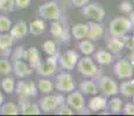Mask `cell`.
I'll return each instance as SVG.
<instances>
[{
  "label": "cell",
  "mask_w": 134,
  "mask_h": 116,
  "mask_svg": "<svg viewBox=\"0 0 134 116\" xmlns=\"http://www.w3.org/2000/svg\"><path fill=\"white\" fill-rule=\"evenodd\" d=\"M130 60L132 62V63H134V51L130 55Z\"/></svg>",
  "instance_id": "obj_45"
},
{
  "label": "cell",
  "mask_w": 134,
  "mask_h": 116,
  "mask_svg": "<svg viewBox=\"0 0 134 116\" xmlns=\"http://www.w3.org/2000/svg\"><path fill=\"white\" fill-rule=\"evenodd\" d=\"M25 60L29 64V66L33 70L36 69V66L40 64L41 62V56H40V51L36 48L32 46V48L27 49L25 53Z\"/></svg>",
  "instance_id": "obj_18"
},
{
  "label": "cell",
  "mask_w": 134,
  "mask_h": 116,
  "mask_svg": "<svg viewBox=\"0 0 134 116\" xmlns=\"http://www.w3.org/2000/svg\"><path fill=\"white\" fill-rule=\"evenodd\" d=\"M130 1H132V2H133V4H134V0H130Z\"/></svg>",
  "instance_id": "obj_46"
},
{
  "label": "cell",
  "mask_w": 134,
  "mask_h": 116,
  "mask_svg": "<svg viewBox=\"0 0 134 116\" xmlns=\"http://www.w3.org/2000/svg\"><path fill=\"white\" fill-rule=\"evenodd\" d=\"M42 48H43V51L47 53L48 56H51V55H55L57 53V46H56V43L51 40H47L44 43L42 44Z\"/></svg>",
  "instance_id": "obj_32"
},
{
  "label": "cell",
  "mask_w": 134,
  "mask_h": 116,
  "mask_svg": "<svg viewBox=\"0 0 134 116\" xmlns=\"http://www.w3.org/2000/svg\"><path fill=\"white\" fill-rule=\"evenodd\" d=\"M76 68L79 73H82L84 77H87L90 79H98L100 76V71L90 57H83L78 59Z\"/></svg>",
  "instance_id": "obj_4"
},
{
  "label": "cell",
  "mask_w": 134,
  "mask_h": 116,
  "mask_svg": "<svg viewBox=\"0 0 134 116\" xmlns=\"http://www.w3.org/2000/svg\"><path fill=\"white\" fill-rule=\"evenodd\" d=\"M65 103L78 114H90L91 113L89 108L85 107V99L81 91L74 89L72 92H70V94L65 97Z\"/></svg>",
  "instance_id": "obj_2"
},
{
  "label": "cell",
  "mask_w": 134,
  "mask_h": 116,
  "mask_svg": "<svg viewBox=\"0 0 134 116\" xmlns=\"http://www.w3.org/2000/svg\"><path fill=\"white\" fill-rule=\"evenodd\" d=\"M106 46L112 55L121 52V50L125 48V46H124L122 38L121 37H113V36H111L110 38L106 40Z\"/></svg>",
  "instance_id": "obj_20"
},
{
  "label": "cell",
  "mask_w": 134,
  "mask_h": 116,
  "mask_svg": "<svg viewBox=\"0 0 134 116\" xmlns=\"http://www.w3.org/2000/svg\"><path fill=\"white\" fill-rule=\"evenodd\" d=\"M54 113H55V114H57V115H74L75 114L74 109L69 107L65 102H63L62 105L58 106V107L54 110Z\"/></svg>",
  "instance_id": "obj_35"
},
{
  "label": "cell",
  "mask_w": 134,
  "mask_h": 116,
  "mask_svg": "<svg viewBox=\"0 0 134 116\" xmlns=\"http://www.w3.org/2000/svg\"><path fill=\"white\" fill-rule=\"evenodd\" d=\"M38 15L42 19L48 20V21H54V20H60L61 19V9L60 6L56 1H49L46 4L41 5L38 7Z\"/></svg>",
  "instance_id": "obj_5"
},
{
  "label": "cell",
  "mask_w": 134,
  "mask_h": 116,
  "mask_svg": "<svg viewBox=\"0 0 134 116\" xmlns=\"http://www.w3.org/2000/svg\"><path fill=\"white\" fill-rule=\"evenodd\" d=\"M121 112L126 115H134V103L130 102V103H126L125 106H122Z\"/></svg>",
  "instance_id": "obj_41"
},
{
  "label": "cell",
  "mask_w": 134,
  "mask_h": 116,
  "mask_svg": "<svg viewBox=\"0 0 134 116\" xmlns=\"http://www.w3.org/2000/svg\"><path fill=\"white\" fill-rule=\"evenodd\" d=\"M25 53H26V49L24 46H16L11 53V58L13 60H20V59H24L25 60Z\"/></svg>",
  "instance_id": "obj_36"
},
{
  "label": "cell",
  "mask_w": 134,
  "mask_h": 116,
  "mask_svg": "<svg viewBox=\"0 0 134 116\" xmlns=\"http://www.w3.org/2000/svg\"><path fill=\"white\" fill-rule=\"evenodd\" d=\"M15 8L19 9H25L30 6V0H14Z\"/></svg>",
  "instance_id": "obj_40"
},
{
  "label": "cell",
  "mask_w": 134,
  "mask_h": 116,
  "mask_svg": "<svg viewBox=\"0 0 134 116\" xmlns=\"http://www.w3.org/2000/svg\"><path fill=\"white\" fill-rule=\"evenodd\" d=\"M79 55L75 50H66L58 56V65L65 71H72L76 68Z\"/></svg>",
  "instance_id": "obj_12"
},
{
  "label": "cell",
  "mask_w": 134,
  "mask_h": 116,
  "mask_svg": "<svg viewBox=\"0 0 134 116\" xmlns=\"http://www.w3.org/2000/svg\"><path fill=\"white\" fill-rule=\"evenodd\" d=\"M82 14L92 21L102 22L105 19V9L98 4H87L82 7Z\"/></svg>",
  "instance_id": "obj_9"
},
{
  "label": "cell",
  "mask_w": 134,
  "mask_h": 116,
  "mask_svg": "<svg viewBox=\"0 0 134 116\" xmlns=\"http://www.w3.org/2000/svg\"><path fill=\"white\" fill-rule=\"evenodd\" d=\"M122 41H124V46L126 49L131 51H134V36H130V35H125L122 36Z\"/></svg>",
  "instance_id": "obj_39"
},
{
  "label": "cell",
  "mask_w": 134,
  "mask_h": 116,
  "mask_svg": "<svg viewBox=\"0 0 134 116\" xmlns=\"http://www.w3.org/2000/svg\"><path fill=\"white\" fill-rule=\"evenodd\" d=\"M36 86H37L38 91L42 92V93H44V94L51 93V92L54 91V88H55L54 84L50 80H48V79H41V80H38Z\"/></svg>",
  "instance_id": "obj_29"
},
{
  "label": "cell",
  "mask_w": 134,
  "mask_h": 116,
  "mask_svg": "<svg viewBox=\"0 0 134 116\" xmlns=\"http://www.w3.org/2000/svg\"><path fill=\"white\" fill-rule=\"evenodd\" d=\"M79 91L85 95H96L98 93V86L93 79H87V80H83L79 84Z\"/></svg>",
  "instance_id": "obj_22"
},
{
  "label": "cell",
  "mask_w": 134,
  "mask_h": 116,
  "mask_svg": "<svg viewBox=\"0 0 134 116\" xmlns=\"http://www.w3.org/2000/svg\"><path fill=\"white\" fill-rule=\"evenodd\" d=\"M19 110L22 115H40L41 109L38 105L32 103L27 100V97H20Z\"/></svg>",
  "instance_id": "obj_16"
},
{
  "label": "cell",
  "mask_w": 134,
  "mask_h": 116,
  "mask_svg": "<svg viewBox=\"0 0 134 116\" xmlns=\"http://www.w3.org/2000/svg\"><path fill=\"white\" fill-rule=\"evenodd\" d=\"M19 113V107L13 102H6L0 106V114L1 115H18Z\"/></svg>",
  "instance_id": "obj_27"
},
{
  "label": "cell",
  "mask_w": 134,
  "mask_h": 116,
  "mask_svg": "<svg viewBox=\"0 0 134 116\" xmlns=\"http://www.w3.org/2000/svg\"><path fill=\"white\" fill-rule=\"evenodd\" d=\"M12 68L14 74L20 79H24L26 77H29L33 73V69L29 66V64L27 62H25L24 59L20 60H13Z\"/></svg>",
  "instance_id": "obj_14"
},
{
  "label": "cell",
  "mask_w": 134,
  "mask_h": 116,
  "mask_svg": "<svg viewBox=\"0 0 134 116\" xmlns=\"http://www.w3.org/2000/svg\"><path fill=\"white\" fill-rule=\"evenodd\" d=\"M71 2H72V5L75 7H83L85 6V5L89 2V0H71Z\"/></svg>",
  "instance_id": "obj_42"
},
{
  "label": "cell",
  "mask_w": 134,
  "mask_h": 116,
  "mask_svg": "<svg viewBox=\"0 0 134 116\" xmlns=\"http://www.w3.org/2000/svg\"><path fill=\"white\" fill-rule=\"evenodd\" d=\"M128 19L131 20V22L133 23V26H134V11H132L130 13V17H128Z\"/></svg>",
  "instance_id": "obj_43"
},
{
  "label": "cell",
  "mask_w": 134,
  "mask_h": 116,
  "mask_svg": "<svg viewBox=\"0 0 134 116\" xmlns=\"http://www.w3.org/2000/svg\"><path fill=\"white\" fill-rule=\"evenodd\" d=\"M78 48H79V50H81V52L83 53V55H85V56L92 55V53L94 52V50H96V46H94V44L92 43V41L84 40V38L81 41V43L78 44Z\"/></svg>",
  "instance_id": "obj_28"
},
{
  "label": "cell",
  "mask_w": 134,
  "mask_h": 116,
  "mask_svg": "<svg viewBox=\"0 0 134 116\" xmlns=\"http://www.w3.org/2000/svg\"><path fill=\"white\" fill-rule=\"evenodd\" d=\"M119 93L125 97L134 96V81H122L119 85Z\"/></svg>",
  "instance_id": "obj_26"
},
{
  "label": "cell",
  "mask_w": 134,
  "mask_h": 116,
  "mask_svg": "<svg viewBox=\"0 0 134 116\" xmlns=\"http://www.w3.org/2000/svg\"><path fill=\"white\" fill-rule=\"evenodd\" d=\"M133 28V23L128 17L118 15L110 23V35L113 37H122L132 32Z\"/></svg>",
  "instance_id": "obj_1"
},
{
  "label": "cell",
  "mask_w": 134,
  "mask_h": 116,
  "mask_svg": "<svg viewBox=\"0 0 134 116\" xmlns=\"http://www.w3.org/2000/svg\"><path fill=\"white\" fill-rule=\"evenodd\" d=\"M15 92L19 97H35L37 95V86L34 81L19 80L15 82Z\"/></svg>",
  "instance_id": "obj_10"
},
{
  "label": "cell",
  "mask_w": 134,
  "mask_h": 116,
  "mask_svg": "<svg viewBox=\"0 0 134 116\" xmlns=\"http://www.w3.org/2000/svg\"><path fill=\"white\" fill-rule=\"evenodd\" d=\"M98 80V88L105 96H114L119 93V86L112 78L100 74Z\"/></svg>",
  "instance_id": "obj_7"
},
{
  "label": "cell",
  "mask_w": 134,
  "mask_h": 116,
  "mask_svg": "<svg viewBox=\"0 0 134 116\" xmlns=\"http://www.w3.org/2000/svg\"><path fill=\"white\" fill-rule=\"evenodd\" d=\"M72 36L76 40H83L87 34V23H76L71 29Z\"/></svg>",
  "instance_id": "obj_25"
},
{
  "label": "cell",
  "mask_w": 134,
  "mask_h": 116,
  "mask_svg": "<svg viewBox=\"0 0 134 116\" xmlns=\"http://www.w3.org/2000/svg\"><path fill=\"white\" fill-rule=\"evenodd\" d=\"M113 71L117 78L119 79H128L132 78L134 74V66L132 62L128 59H120L113 66Z\"/></svg>",
  "instance_id": "obj_11"
},
{
  "label": "cell",
  "mask_w": 134,
  "mask_h": 116,
  "mask_svg": "<svg viewBox=\"0 0 134 116\" xmlns=\"http://www.w3.org/2000/svg\"><path fill=\"white\" fill-rule=\"evenodd\" d=\"M13 71L12 63L7 59L0 58V73L1 74H9Z\"/></svg>",
  "instance_id": "obj_37"
},
{
  "label": "cell",
  "mask_w": 134,
  "mask_h": 116,
  "mask_svg": "<svg viewBox=\"0 0 134 116\" xmlns=\"http://www.w3.org/2000/svg\"><path fill=\"white\" fill-rule=\"evenodd\" d=\"M12 28V21L7 15H0V33H8Z\"/></svg>",
  "instance_id": "obj_33"
},
{
  "label": "cell",
  "mask_w": 134,
  "mask_h": 116,
  "mask_svg": "<svg viewBox=\"0 0 134 116\" xmlns=\"http://www.w3.org/2000/svg\"><path fill=\"white\" fill-rule=\"evenodd\" d=\"M1 88L7 94H12L15 89V81L12 77H6L1 80Z\"/></svg>",
  "instance_id": "obj_30"
},
{
  "label": "cell",
  "mask_w": 134,
  "mask_h": 116,
  "mask_svg": "<svg viewBox=\"0 0 134 116\" xmlns=\"http://www.w3.org/2000/svg\"><path fill=\"white\" fill-rule=\"evenodd\" d=\"M14 43V40L9 33H0V51L4 55L11 53V48Z\"/></svg>",
  "instance_id": "obj_21"
},
{
  "label": "cell",
  "mask_w": 134,
  "mask_h": 116,
  "mask_svg": "<svg viewBox=\"0 0 134 116\" xmlns=\"http://www.w3.org/2000/svg\"><path fill=\"white\" fill-rule=\"evenodd\" d=\"M14 8H15L14 0H0V12L11 13L14 11Z\"/></svg>",
  "instance_id": "obj_34"
},
{
  "label": "cell",
  "mask_w": 134,
  "mask_h": 116,
  "mask_svg": "<svg viewBox=\"0 0 134 116\" xmlns=\"http://www.w3.org/2000/svg\"><path fill=\"white\" fill-rule=\"evenodd\" d=\"M8 33L14 41L21 40V38H24L28 34V25L26 23V21H22L21 20V21L15 23L14 26H12V28L9 29Z\"/></svg>",
  "instance_id": "obj_17"
},
{
  "label": "cell",
  "mask_w": 134,
  "mask_h": 116,
  "mask_svg": "<svg viewBox=\"0 0 134 116\" xmlns=\"http://www.w3.org/2000/svg\"><path fill=\"white\" fill-rule=\"evenodd\" d=\"M119 9L124 14H130V13L133 11V2L130 1V0H124L122 2H120Z\"/></svg>",
  "instance_id": "obj_38"
},
{
  "label": "cell",
  "mask_w": 134,
  "mask_h": 116,
  "mask_svg": "<svg viewBox=\"0 0 134 116\" xmlns=\"http://www.w3.org/2000/svg\"><path fill=\"white\" fill-rule=\"evenodd\" d=\"M122 106H124V102L119 97H112L109 101V107L112 114H119V113H121Z\"/></svg>",
  "instance_id": "obj_31"
},
{
  "label": "cell",
  "mask_w": 134,
  "mask_h": 116,
  "mask_svg": "<svg viewBox=\"0 0 134 116\" xmlns=\"http://www.w3.org/2000/svg\"><path fill=\"white\" fill-rule=\"evenodd\" d=\"M94 53V59L98 64L100 65H109L113 62V55L110 51H105V50H99Z\"/></svg>",
  "instance_id": "obj_24"
},
{
  "label": "cell",
  "mask_w": 134,
  "mask_h": 116,
  "mask_svg": "<svg viewBox=\"0 0 134 116\" xmlns=\"http://www.w3.org/2000/svg\"><path fill=\"white\" fill-rule=\"evenodd\" d=\"M44 30H46V22L41 19L34 20L28 26V33H30L32 35H35V36L43 34Z\"/></svg>",
  "instance_id": "obj_23"
},
{
  "label": "cell",
  "mask_w": 134,
  "mask_h": 116,
  "mask_svg": "<svg viewBox=\"0 0 134 116\" xmlns=\"http://www.w3.org/2000/svg\"><path fill=\"white\" fill-rule=\"evenodd\" d=\"M104 35V27H103L102 22H96V21H89L87 22V34L86 37L90 41H98L103 37Z\"/></svg>",
  "instance_id": "obj_15"
},
{
  "label": "cell",
  "mask_w": 134,
  "mask_h": 116,
  "mask_svg": "<svg viewBox=\"0 0 134 116\" xmlns=\"http://www.w3.org/2000/svg\"><path fill=\"white\" fill-rule=\"evenodd\" d=\"M50 34L61 42H68L69 41V30L66 28L65 23L60 20H54L50 23Z\"/></svg>",
  "instance_id": "obj_13"
},
{
  "label": "cell",
  "mask_w": 134,
  "mask_h": 116,
  "mask_svg": "<svg viewBox=\"0 0 134 116\" xmlns=\"http://www.w3.org/2000/svg\"><path fill=\"white\" fill-rule=\"evenodd\" d=\"M55 88L60 92L64 93H70L74 89H76V82H75L74 78L69 72H61L56 77V82H55Z\"/></svg>",
  "instance_id": "obj_8"
},
{
  "label": "cell",
  "mask_w": 134,
  "mask_h": 116,
  "mask_svg": "<svg viewBox=\"0 0 134 116\" xmlns=\"http://www.w3.org/2000/svg\"><path fill=\"white\" fill-rule=\"evenodd\" d=\"M4 101H5V96H4V94L1 93V91H0V106L4 103Z\"/></svg>",
  "instance_id": "obj_44"
},
{
  "label": "cell",
  "mask_w": 134,
  "mask_h": 116,
  "mask_svg": "<svg viewBox=\"0 0 134 116\" xmlns=\"http://www.w3.org/2000/svg\"><path fill=\"white\" fill-rule=\"evenodd\" d=\"M63 102H65V97L62 94H53V95H47V96L40 99L38 101V107L42 112L44 113H50L54 112L56 108Z\"/></svg>",
  "instance_id": "obj_6"
},
{
  "label": "cell",
  "mask_w": 134,
  "mask_h": 116,
  "mask_svg": "<svg viewBox=\"0 0 134 116\" xmlns=\"http://www.w3.org/2000/svg\"><path fill=\"white\" fill-rule=\"evenodd\" d=\"M91 112H98V110H103L107 108V99L106 96H102V95H96L89 101L87 105Z\"/></svg>",
  "instance_id": "obj_19"
},
{
  "label": "cell",
  "mask_w": 134,
  "mask_h": 116,
  "mask_svg": "<svg viewBox=\"0 0 134 116\" xmlns=\"http://www.w3.org/2000/svg\"><path fill=\"white\" fill-rule=\"evenodd\" d=\"M58 56H60V52L55 53V55L48 56L47 59L44 60H41L40 64L36 66L35 71L38 76L41 77H50L53 76L54 73L56 72L58 66Z\"/></svg>",
  "instance_id": "obj_3"
}]
</instances>
